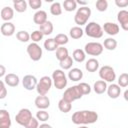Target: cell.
I'll return each instance as SVG.
<instances>
[{
    "mask_svg": "<svg viewBox=\"0 0 128 128\" xmlns=\"http://www.w3.org/2000/svg\"><path fill=\"white\" fill-rule=\"evenodd\" d=\"M71 120L76 125H87L93 124L98 120V114L92 110H81L76 111L72 114Z\"/></svg>",
    "mask_w": 128,
    "mask_h": 128,
    "instance_id": "cell-1",
    "label": "cell"
},
{
    "mask_svg": "<svg viewBox=\"0 0 128 128\" xmlns=\"http://www.w3.org/2000/svg\"><path fill=\"white\" fill-rule=\"evenodd\" d=\"M90 16H91V9L88 6H82L77 9L76 14L74 16V21L80 27L82 25L87 24V21L90 18Z\"/></svg>",
    "mask_w": 128,
    "mask_h": 128,
    "instance_id": "cell-2",
    "label": "cell"
},
{
    "mask_svg": "<svg viewBox=\"0 0 128 128\" xmlns=\"http://www.w3.org/2000/svg\"><path fill=\"white\" fill-rule=\"evenodd\" d=\"M52 80H53V84H54L55 88H57L59 90L64 89L68 83L67 77H66V75L62 69H56L53 71Z\"/></svg>",
    "mask_w": 128,
    "mask_h": 128,
    "instance_id": "cell-3",
    "label": "cell"
},
{
    "mask_svg": "<svg viewBox=\"0 0 128 128\" xmlns=\"http://www.w3.org/2000/svg\"><path fill=\"white\" fill-rule=\"evenodd\" d=\"M84 32L88 37L95 38V39L101 38L103 36V28L100 26V24H98L97 22H94V21L86 24Z\"/></svg>",
    "mask_w": 128,
    "mask_h": 128,
    "instance_id": "cell-4",
    "label": "cell"
},
{
    "mask_svg": "<svg viewBox=\"0 0 128 128\" xmlns=\"http://www.w3.org/2000/svg\"><path fill=\"white\" fill-rule=\"evenodd\" d=\"M82 96H83V94H82L79 86L78 85H74V86H71V87L67 88L64 91V94H63L62 98L67 100V101H69L70 103H72L73 101L80 99Z\"/></svg>",
    "mask_w": 128,
    "mask_h": 128,
    "instance_id": "cell-5",
    "label": "cell"
},
{
    "mask_svg": "<svg viewBox=\"0 0 128 128\" xmlns=\"http://www.w3.org/2000/svg\"><path fill=\"white\" fill-rule=\"evenodd\" d=\"M99 77L105 82L113 83L116 80V73L111 66L104 65L99 69Z\"/></svg>",
    "mask_w": 128,
    "mask_h": 128,
    "instance_id": "cell-6",
    "label": "cell"
},
{
    "mask_svg": "<svg viewBox=\"0 0 128 128\" xmlns=\"http://www.w3.org/2000/svg\"><path fill=\"white\" fill-rule=\"evenodd\" d=\"M53 84V80L49 77V76H43L40 78V80L38 81L37 87H36V91L39 95H46L49 90L51 89Z\"/></svg>",
    "mask_w": 128,
    "mask_h": 128,
    "instance_id": "cell-7",
    "label": "cell"
},
{
    "mask_svg": "<svg viewBox=\"0 0 128 128\" xmlns=\"http://www.w3.org/2000/svg\"><path fill=\"white\" fill-rule=\"evenodd\" d=\"M103 44L99 42H88L84 46V51L86 54L91 56H99L103 52Z\"/></svg>",
    "mask_w": 128,
    "mask_h": 128,
    "instance_id": "cell-8",
    "label": "cell"
},
{
    "mask_svg": "<svg viewBox=\"0 0 128 128\" xmlns=\"http://www.w3.org/2000/svg\"><path fill=\"white\" fill-rule=\"evenodd\" d=\"M32 112L28 109V108H22V109H20L19 110V112L16 114V116H15V120H16V122L19 124V125H21V126H26L28 123H29V121L32 119Z\"/></svg>",
    "mask_w": 128,
    "mask_h": 128,
    "instance_id": "cell-9",
    "label": "cell"
},
{
    "mask_svg": "<svg viewBox=\"0 0 128 128\" xmlns=\"http://www.w3.org/2000/svg\"><path fill=\"white\" fill-rule=\"evenodd\" d=\"M27 53L30 57L31 60L33 61H39L42 57V48L37 44V43H30L27 46Z\"/></svg>",
    "mask_w": 128,
    "mask_h": 128,
    "instance_id": "cell-10",
    "label": "cell"
},
{
    "mask_svg": "<svg viewBox=\"0 0 128 128\" xmlns=\"http://www.w3.org/2000/svg\"><path fill=\"white\" fill-rule=\"evenodd\" d=\"M37 84H38V80L34 75H30V74L25 75L22 79V85L26 90L31 91L35 89L37 87Z\"/></svg>",
    "mask_w": 128,
    "mask_h": 128,
    "instance_id": "cell-11",
    "label": "cell"
},
{
    "mask_svg": "<svg viewBox=\"0 0 128 128\" xmlns=\"http://www.w3.org/2000/svg\"><path fill=\"white\" fill-rule=\"evenodd\" d=\"M34 104L39 110H45L50 106V99L46 95H39L35 98Z\"/></svg>",
    "mask_w": 128,
    "mask_h": 128,
    "instance_id": "cell-12",
    "label": "cell"
},
{
    "mask_svg": "<svg viewBox=\"0 0 128 128\" xmlns=\"http://www.w3.org/2000/svg\"><path fill=\"white\" fill-rule=\"evenodd\" d=\"M117 20L124 31H128V11L120 10L117 13Z\"/></svg>",
    "mask_w": 128,
    "mask_h": 128,
    "instance_id": "cell-13",
    "label": "cell"
},
{
    "mask_svg": "<svg viewBox=\"0 0 128 128\" xmlns=\"http://www.w3.org/2000/svg\"><path fill=\"white\" fill-rule=\"evenodd\" d=\"M102 28H103V31H105L110 36L117 35L119 33V30H120L119 25L116 24V23H113V22H106V23H104Z\"/></svg>",
    "mask_w": 128,
    "mask_h": 128,
    "instance_id": "cell-14",
    "label": "cell"
},
{
    "mask_svg": "<svg viewBox=\"0 0 128 128\" xmlns=\"http://www.w3.org/2000/svg\"><path fill=\"white\" fill-rule=\"evenodd\" d=\"M0 31L3 36H12L15 33V25L11 22H4L0 27Z\"/></svg>",
    "mask_w": 128,
    "mask_h": 128,
    "instance_id": "cell-15",
    "label": "cell"
},
{
    "mask_svg": "<svg viewBox=\"0 0 128 128\" xmlns=\"http://www.w3.org/2000/svg\"><path fill=\"white\" fill-rule=\"evenodd\" d=\"M106 92H107V94H108V96H109L110 98H112V99H117V98L120 96V94H121V87H120L118 84L112 83V84H110V85L108 86Z\"/></svg>",
    "mask_w": 128,
    "mask_h": 128,
    "instance_id": "cell-16",
    "label": "cell"
},
{
    "mask_svg": "<svg viewBox=\"0 0 128 128\" xmlns=\"http://www.w3.org/2000/svg\"><path fill=\"white\" fill-rule=\"evenodd\" d=\"M33 21L35 24L37 25H42L45 22H47V13L44 10H38L35 12V14L33 15Z\"/></svg>",
    "mask_w": 128,
    "mask_h": 128,
    "instance_id": "cell-17",
    "label": "cell"
},
{
    "mask_svg": "<svg viewBox=\"0 0 128 128\" xmlns=\"http://www.w3.org/2000/svg\"><path fill=\"white\" fill-rule=\"evenodd\" d=\"M3 81L5 82L6 85H8L10 87H16V86H18L20 80H19L18 75L14 74V73H8L4 77V80Z\"/></svg>",
    "mask_w": 128,
    "mask_h": 128,
    "instance_id": "cell-18",
    "label": "cell"
},
{
    "mask_svg": "<svg viewBox=\"0 0 128 128\" xmlns=\"http://www.w3.org/2000/svg\"><path fill=\"white\" fill-rule=\"evenodd\" d=\"M68 78H69V80L74 81V82L80 81L83 78V72L79 68H72L68 72Z\"/></svg>",
    "mask_w": 128,
    "mask_h": 128,
    "instance_id": "cell-19",
    "label": "cell"
},
{
    "mask_svg": "<svg viewBox=\"0 0 128 128\" xmlns=\"http://www.w3.org/2000/svg\"><path fill=\"white\" fill-rule=\"evenodd\" d=\"M0 126H7V127L11 126L10 114L5 109H1L0 110Z\"/></svg>",
    "mask_w": 128,
    "mask_h": 128,
    "instance_id": "cell-20",
    "label": "cell"
},
{
    "mask_svg": "<svg viewBox=\"0 0 128 128\" xmlns=\"http://www.w3.org/2000/svg\"><path fill=\"white\" fill-rule=\"evenodd\" d=\"M13 17H14V10L11 7L6 6V7H3L1 9V18H2V20H4L5 22H9Z\"/></svg>",
    "mask_w": 128,
    "mask_h": 128,
    "instance_id": "cell-21",
    "label": "cell"
},
{
    "mask_svg": "<svg viewBox=\"0 0 128 128\" xmlns=\"http://www.w3.org/2000/svg\"><path fill=\"white\" fill-rule=\"evenodd\" d=\"M107 88H108V86H107L106 82L103 81V80H98L93 85V90H94V92L96 94H103V93H105L107 91Z\"/></svg>",
    "mask_w": 128,
    "mask_h": 128,
    "instance_id": "cell-22",
    "label": "cell"
},
{
    "mask_svg": "<svg viewBox=\"0 0 128 128\" xmlns=\"http://www.w3.org/2000/svg\"><path fill=\"white\" fill-rule=\"evenodd\" d=\"M85 69L88 72H96L99 69V61L96 58H90L85 64Z\"/></svg>",
    "mask_w": 128,
    "mask_h": 128,
    "instance_id": "cell-23",
    "label": "cell"
},
{
    "mask_svg": "<svg viewBox=\"0 0 128 128\" xmlns=\"http://www.w3.org/2000/svg\"><path fill=\"white\" fill-rule=\"evenodd\" d=\"M44 48L47 51L52 52V51H56L59 48V45L56 43L54 38H48L47 40L44 41Z\"/></svg>",
    "mask_w": 128,
    "mask_h": 128,
    "instance_id": "cell-24",
    "label": "cell"
},
{
    "mask_svg": "<svg viewBox=\"0 0 128 128\" xmlns=\"http://www.w3.org/2000/svg\"><path fill=\"white\" fill-rule=\"evenodd\" d=\"M72 58L74 61L78 62V63H81L83 61H85V58H86V53L84 50L82 49H75L73 51V54H72Z\"/></svg>",
    "mask_w": 128,
    "mask_h": 128,
    "instance_id": "cell-25",
    "label": "cell"
},
{
    "mask_svg": "<svg viewBox=\"0 0 128 128\" xmlns=\"http://www.w3.org/2000/svg\"><path fill=\"white\" fill-rule=\"evenodd\" d=\"M58 108H59V110L61 111V112H63V113H68V112H70L71 111V109H72V104L69 102V101H67V100H65V99H60L59 100V102H58Z\"/></svg>",
    "mask_w": 128,
    "mask_h": 128,
    "instance_id": "cell-26",
    "label": "cell"
},
{
    "mask_svg": "<svg viewBox=\"0 0 128 128\" xmlns=\"http://www.w3.org/2000/svg\"><path fill=\"white\" fill-rule=\"evenodd\" d=\"M27 6H28V3L25 0H16V1H13V8L17 12H19V13L25 12L26 9H27Z\"/></svg>",
    "mask_w": 128,
    "mask_h": 128,
    "instance_id": "cell-27",
    "label": "cell"
},
{
    "mask_svg": "<svg viewBox=\"0 0 128 128\" xmlns=\"http://www.w3.org/2000/svg\"><path fill=\"white\" fill-rule=\"evenodd\" d=\"M84 34V31L81 27L79 26H75V27H72L69 31V35L72 39H80Z\"/></svg>",
    "mask_w": 128,
    "mask_h": 128,
    "instance_id": "cell-28",
    "label": "cell"
},
{
    "mask_svg": "<svg viewBox=\"0 0 128 128\" xmlns=\"http://www.w3.org/2000/svg\"><path fill=\"white\" fill-rule=\"evenodd\" d=\"M53 29H54V27H53V24L51 21H47L44 24L39 26V30L43 33V35H50L53 32Z\"/></svg>",
    "mask_w": 128,
    "mask_h": 128,
    "instance_id": "cell-29",
    "label": "cell"
},
{
    "mask_svg": "<svg viewBox=\"0 0 128 128\" xmlns=\"http://www.w3.org/2000/svg\"><path fill=\"white\" fill-rule=\"evenodd\" d=\"M68 56H69L68 49L65 48L64 46H59V48L56 50V58H57V60L60 62V61H62L64 59H66Z\"/></svg>",
    "mask_w": 128,
    "mask_h": 128,
    "instance_id": "cell-30",
    "label": "cell"
},
{
    "mask_svg": "<svg viewBox=\"0 0 128 128\" xmlns=\"http://www.w3.org/2000/svg\"><path fill=\"white\" fill-rule=\"evenodd\" d=\"M103 47L106 48V49L109 50V51H113V50H115L116 47H117V41H116L114 38H112V37L106 38V39L104 40V42H103Z\"/></svg>",
    "mask_w": 128,
    "mask_h": 128,
    "instance_id": "cell-31",
    "label": "cell"
},
{
    "mask_svg": "<svg viewBox=\"0 0 128 128\" xmlns=\"http://www.w3.org/2000/svg\"><path fill=\"white\" fill-rule=\"evenodd\" d=\"M50 13L53 16H58L62 14V5L60 2H53L50 6Z\"/></svg>",
    "mask_w": 128,
    "mask_h": 128,
    "instance_id": "cell-32",
    "label": "cell"
},
{
    "mask_svg": "<svg viewBox=\"0 0 128 128\" xmlns=\"http://www.w3.org/2000/svg\"><path fill=\"white\" fill-rule=\"evenodd\" d=\"M63 8L67 12H72L77 8V2L75 0H65L63 2Z\"/></svg>",
    "mask_w": 128,
    "mask_h": 128,
    "instance_id": "cell-33",
    "label": "cell"
},
{
    "mask_svg": "<svg viewBox=\"0 0 128 128\" xmlns=\"http://www.w3.org/2000/svg\"><path fill=\"white\" fill-rule=\"evenodd\" d=\"M73 61H74L73 58L71 56H68L66 59L60 61L59 62V65H60L61 69H63V70H70L71 67H72V65H73Z\"/></svg>",
    "mask_w": 128,
    "mask_h": 128,
    "instance_id": "cell-34",
    "label": "cell"
},
{
    "mask_svg": "<svg viewBox=\"0 0 128 128\" xmlns=\"http://www.w3.org/2000/svg\"><path fill=\"white\" fill-rule=\"evenodd\" d=\"M16 38L20 41V42H28L29 39H31L30 37V34L25 31V30H21V31H18L16 33Z\"/></svg>",
    "mask_w": 128,
    "mask_h": 128,
    "instance_id": "cell-35",
    "label": "cell"
},
{
    "mask_svg": "<svg viewBox=\"0 0 128 128\" xmlns=\"http://www.w3.org/2000/svg\"><path fill=\"white\" fill-rule=\"evenodd\" d=\"M56 43L59 45V46H63L65 44L68 43L69 39H68V36L66 34H63V33H60V34H57L55 37H54Z\"/></svg>",
    "mask_w": 128,
    "mask_h": 128,
    "instance_id": "cell-36",
    "label": "cell"
},
{
    "mask_svg": "<svg viewBox=\"0 0 128 128\" xmlns=\"http://www.w3.org/2000/svg\"><path fill=\"white\" fill-rule=\"evenodd\" d=\"M95 6H96V9L98 11L104 12L108 8V2H107V0H97L95 3Z\"/></svg>",
    "mask_w": 128,
    "mask_h": 128,
    "instance_id": "cell-37",
    "label": "cell"
},
{
    "mask_svg": "<svg viewBox=\"0 0 128 128\" xmlns=\"http://www.w3.org/2000/svg\"><path fill=\"white\" fill-rule=\"evenodd\" d=\"M43 33L38 29V30H35L33 31L31 34H30V37H31V40L34 42V43H37L39 41H41L43 39Z\"/></svg>",
    "mask_w": 128,
    "mask_h": 128,
    "instance_id": "cell-38",
    "label": "cell"
},
{
    "mask_svg": "<svg viewBox=\"0 0 128 128\" xmlns=\"http://www.w3.org/2000/svg\"><path fill=\"white\" fill-rule=\"evenodd\" d=\"M49 117H50V115L46 110H39L36 113V118L41 122H46L49 119Z\"/></svg>",
    "mask_w": 128,
    "mask_h": 128,
    "instance_id": "cell-39",
    "label": "cell"
},
{
    "mask_svg": "<svg viewBox=\"0 0 128 128\" xmlns=\"http://www.w3.org/2000/svg\"><path fill=\"white\" fill-rule=\"evenodd\" d=\"M118 85L120 87H127L128 86V73H122L118 77Z\"/></svg>",
    "mask_w": 128,
    "mask_h": 128,
    "instance_id": "cell-40",
    "label": "cell"
},
{
    "mask_svg": "<svg viewBox=\"0 0 128 128\" xmlns=\"http://www.w3.org/2000/svg\"><path fill=\"white\" fill-rule=\"evenodd\" d=\"M78 86H79V88H80V90H81V92H82L83 95H88V94H90V92H91V87H90V85H89L88 83L81 82V83L78 84Z\"/></svg>",
    "mask_w": 128,
    "mask_h": 128,
    "instance_id": "cell-41",
    "label": "cell"
},
{
    "mask_svg": "<svg viewBox=\"0 0 128 128\" xmlns=\"http://www.w3.org/2000/svg\"><path fill=\"white\" fill-rule=\"evenodd\" d=\"M28 5L34 9V10H38L41 6H42V1L41 0H29Z\"/></svg>",
    "mask_w": 128,
    "mask_h": 128,
    "instance_id": "cell-42",
    "label": "cell"
},
{
    "mask_svg": "<svg viewBox=\"0 0 128 128\" xmlns=\"http://www.w3.org/2000/svg\"><path fill=\"white\" fill-rule=\"evenodd\" d=\"M25 128H39V120L35 117H32V119L25 126Z\"/></svg>",
    "mask_w": 128,
    "mask_h": 128,
    "instance_id": "cell-43",
    "label": "cell"
},
{
    "mask_svg": "<svg viewBox=\"0 0 128 128\" xmlns=\"http://www.w3.org/2000/svg\"><path fill=\"white\" fill-rule=\"evenodd\" d=\"M0 90H1V92H0V99H4L6 97V95H7V89L5 87V82L3 80L0 82Z\"/></svg>",
    "mask_w": 128,
    "mask_h": 128,
    "instance_id": "cell-44",
    "label": "cell"
},
{
    "mask_svg": "<svg viewBox=\"0 0 128 128\" xmlns=\"http://www.w3.org/2000/svg\"><path fill=\"white\" fill-rule=\"evenodd\" d=\"M115 4L119 8H125L128 6V0H115Z\"/></svg>",
    "mask_w": 128,
    "mask_h": 128,
    "instance_id": "cell-45",
    "label": "cell"
},
{
    "mask_svg": "<svg viewBox=\"0 0 128 128\" xmlns=\"http://www.w3.org/2000/svg\"><path fill=\"white\" fill-rule=\"evenodd\" d=\"M5 72H6V69L3 65H0V77H5Z\"/></svg>",
    "mask_w": 128,
    "mask_h": 128,
    "instance_id": "cell-46",
    "label": "cell"
},
{
    "mask_svg": "<svg viewBox=\"0 0 128 128\" xmlns=\"http://www.w3.org/2000/svg\"><path fill=\"white\" fill-rule=\"evenodd\" d=\"M39 128H52V126L47 123H42L41 125H39Z\"/></svg>",
    "mask_w": 128,
    "mask_h": 128,
    "instance_id": "cell-47",
    "label": "cell"
},
{
    "mask_svg": "<svg viewBox=\"0 0 128 128\" xmlns=\"http://www.w3.org/2000/svg\"><path fill=\"white\" fill-rule=\"evenodd\" d=\"M76 2H77V4H79V5H83V6H86V5H87V1H81V0H77Z\"/></svg>",
    "mask_w": 128,
    "mask_h": 128,
    "instance_id": "cell-48",
    "label": "cell"
},
{
    "mask_svg": "<svg viewBox=\"0 0 128 128\" xmlns=\"http://www.w3.org/2000/svg\"><path fill=\"white\" fill-rule=\"evenodd\" d=\"M123 96H124V99H125L126 101H128V89L124 91V94H123Z\"/></svg>",
    "mask_w": 128,
    "mask_h": 128,
    "instance_id": "cell-49",
    "label": "cell"
},
{
    "mask_svg": "<svg viewBox=\"0 0 128 128\" xmlns=\"http://www.w3.org/2000/svg\"><path fill=\"white\" fill-rule=\"evenodd\" d=\"M77 128H88L87 126H79V127H77Z\"/></svg>",
    "mask_w": 128,
    "mask_h": 128,
    "instance_id": "cell-50",
    "label": "cell"
},
{
    "mask_svg": "<svg viewBox=\"0 0 128 128\" xmlns=\"http://www.w3.org/2000/svg\"><path fill=\"white\" fill-rule=\"evenodd\" d=\"M0 128H10V127H7V126H0Z\"/></svg>",
    "mask_w": 128,
    "mask_h": 128,
    "instance_id": "cell-51",
    "label": "cell"
}]
</instances>
